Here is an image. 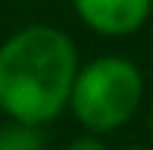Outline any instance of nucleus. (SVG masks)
I'll return each mask as SVG.
<instances>
[{
	"label": "nucleus",
	"mask_w": 153,
	"mask_h": 150,
	"mask_svg": "<svg viewBox=\"0 0 153 150\" xmlns=\"http://www.w3.org/2000/svg\"><path fill=\"white\" fill-rule=\"evenodd\" d=\"M66 150H106V147H103V141L97 138V134H81V138L69 141Z\"/></svg>",
	"instance_id": "5"
},
{
	"label": "nucleus",
	"mask_w": 153,
	"mask_h": 150,
	"mask_svg": "<svg viewBox=\"0 0 153 150\" xmlns=\"http://www.w3.org/2000/svg\"><path fill=\"white\" fill-rule=\"evenodd\" d=\"M128 150H147V147H128Z\"/></svg>",
	"instance_id": "6"
},
{
	"label": "nucleus",
	"mask_w": 153,
	"mask_h": 150,
	"mask_svg": "<svg viewBox=\"0 0 153 150\" xmlns=\"http://www.w3.org/2000/svg\"><path fill=\"white\" fill-rule=\"evenodd\" d=\"M150 128H153V110H150Z\"/></svg>",
	"instance_id": "7"
},
{
	"label": "nucleus",
	"mask_w": 153,
	"mask_h": 150,
	"mask_svg": "<svg viewBox=\"0 0 153 150\" xmlns=\"http://www.w3.org/2000/svg\"><path fill=\"white\" fill-rule=\"evenodd\" d=\"M78 19L103 38L134 35L147 22L153 0H72Z\"/></svg>",
	"instance_id": "3"
},
{
	"label": "nucleus",
	"mask_w": 153,
	"mask_h": 150,
	"mask_svg": "<svg viewBox=\"0 0 153 150\" xmlns=\"http://www.w3.org/2000/svg\"><path fill=\"white\" fill-rule=\"evenodd\" d=\"M78 53L66 31L25 25L0 44V110L16 122L47 125L66 110Z\"/></svg>",
	"instance_id": "1"
},
{
	"label": "nucleus",
	"mask_w": 153,
	"mask_h": 150,
	"mask_svg": "<svg viewBox=\"0 0 153 150\" xmlns=\"http://www.w3.org/2000/svg\"><path fill=\"white\" fill-rule=\"evenodd\" d=\"M0 150H44L41 125L10 119L6 125H0Z\"/></svg>",
	"instance_id": "4"
},
{
	"label": "nucleus",
	"mask_w": 153,
	"mask_h": 150,
	"mask_svg": "<svg viewBox=\"0 0 153 150\" xmlns=\"http://www.w3.org/2000/svg\"><path fill=\"white\" fill-rule=\"evenodd\" d=\"M144 100V75L125 56H100L75 72L69 110L91 134L128 125Z\"/></svg>",
	"instance_id": "2"
}]
</instances>
